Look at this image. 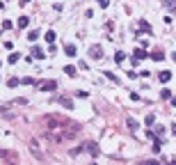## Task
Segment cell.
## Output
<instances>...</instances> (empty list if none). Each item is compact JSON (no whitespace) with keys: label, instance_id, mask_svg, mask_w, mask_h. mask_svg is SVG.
I'll list each match as a JSON object with an SVG mask.
<instances>
[{"label":"cell","instance_id":"277c9868","mask_svg":"<svg viewBox=\"0 0 176 165\" xmlns=\"http://www.w3.org/2000/svg\"><path fill=\"white\" fill-rule=\"evenodd\" d=\"M144 57H146V53L142 48H135V53H133V62L135 64H137V60H144Z\"/></svg>","mask_w":176,"mask_h":165},{"label":"cell","instance_id":"ba28073f","mask_svg":"<svg viewBox=\"0 0 176 165\" xmlns=\"http://www.w3.org/2000/svg\"><path fill=\"white\" fill-rule=\"evenodd\" d=\"M64 53H67L69 57H73V55H75V46H73V44H67V46H64Z\"/></svg>","mask_w":176,"mask_h":165},{"label":"cell","instance_id":"30bf717a","mask_svg":"<svg viewBox=\"0 0 176 165\" xmlns=\"http://www.w3.org/2000/svg\"><path fill=\"white\" fill-rule=\"evenodd\" d=\"M162 5H165V7H167L169 11H172V9L176 11V0H162Z\"/></svg>","mask_w":176,"mask_h":165},{"label":"cell","instance_id":"7c38bea8","mask_svg":"<svg viewBox=\"0 0 176 165\" xmlns=\"http://www.w3.org/2000/svg\"><path fill=\"white\" fill-rule=\"evenodd\" d=\"M32 55H34V57H39V60H41V57H46V55H44V51H41V48H37V46L32 48Z\"/></svg>","mask_w":176,"mask_h":165},{"label":"cell","instance_id":"8fae6325","mask_svg":"<svg viewBox=\"0 0 176 165\" xmlns=\"http://www.w3.org/2000/svg\"><path fill=\"white\" fill-rule=\"evenodd\" d=\"M162 57H165V55H162L160 51H153V53H151V60H156V62H160Z\"/></svg>","mask_w":176,"mask_h":165},{"label":"cell","instance_id":"9c48e42d","mask_svg":"<svg viewBox=\"0 0 176 165\" xmlns=\"http://www.w3.org/2000/svg\"><path fill=\"white\" fill-rule=\"evenodd\" d=\"M126 124H128V128H131V131H137V122H135L133 117H126Z\"/></svg>","mask_w":176,"mask_h":165},{"label":"cell","instance_id":"e0dca14e","mask_svg":"<svg viewBox=\"0 0 176 165\" xmlns=\"http://www.w3.org/2000/svg\"><path fill=\"white\" fill-rule=\"evenodd\" d=\"M28 39H30V41H37V39H39V32H34V30H32L30 34H28Z\"/></svg>","mask_w":176,"mask_h":165},{"label":"cell","instance_id":"d4e9b609","mask_svg":"<svg viewBox=\"0 0 176 165\" xmlns=\"http://www.w3.org/2000/svg\"><path fill=\"white\" fill-rule=\"evenodd\" d=\"M172 57H174V60H176V53H174V55H172Z\"/></svg>","mask_w":176,"mask_h":165},{"label":"cell","instance_id":"6da1fadb","mask_svg":"<svg viewBox=\"0 0 176 165\" xmlns=\"http://www.w3.org/2000/svg\"><path fill=\"white\" fill-rule=\"evenodd\" d=\"M89 57H92V60H101V57H103V48L98 44H94L89 48Z\"/></svg>","mask_w":176,"mask_h":165},{"label":"cell","instance_id":"8992f818","mask_svg":"<svg viewBox=\"0 0 176 165\" xmlns=\"http://www.w3.org/2000/svg\"><path fill=\"white\" fill-rule=\"evenodd\" d=\"M158 78H160V82H169V80H172V71H160Z\"/></svg>","mask_w":176,"mask_h":165},{"label":"cell","instance_id":"603a6c76","mask_svg":"<svg viewBox=\"0 0 176 165\" xmlns=\"http://www.w3.org/2000/svg\"><path fill=\"white\" fill-rule=\"evenodd\" d=\"M28 2H30V0H21V5H28Z\"/></svg>","mask_w":176,"mask_h":165},{"label":"cell","instance_id":"ffe728a7","mask_svg":"<svg viewBox=\"0 0 176 165\" xmlns=\"http://www.w3.org/2000/svg\"><path fill=\"white\" fill-rule=\"evenodd\" d=\"M153 122H156V117H153V115H146V124H149V126H151Z\"/></svg>","mask_w":176,"mask_h":165},{"label":"cell","instance_id":"44dd1931","mask_svg":"<svg viewBox=\"0 0 176 165\" xmlns=\"http://www.w3.org/2000/svg\"><path fill=\"white\" fill-rule=\"evenodd\" d=\"M19 85V78H9V87H16Z\"/></svg>","mask_w":176,"mask_h":165},{"label":"cell","instance_id":"d6986e66","mask_svg":"<svg viewBox=\"0 0 176 165\" xmlns=\"http://www.w3.org/2000/svg\"><path fill=\"white\" fill-rule=\"evenodd\" d=\"M9 62L14 64V62H19V53H14V55H9Z\"/></svg>","mask_w":176,"mask_h":165},{"label":"cell","instance_id":"5b68a950","mask_svg":"<svg viewBox=\"0 0 176 165\" xmlns=\"http://www.w3.org/2000/svg\"><path fill=\"white\" fill-rule=\"evenodd\" d=\"M137 28H140V30H142V32H146V34H151V25H149V23H146L144 19H142V21H137Z\"/></svg>","mask_w":176,"mask_h":165},{"label":"cell","instance_id":"2e32d148","mask_svg":"<svg viewBox=\"0 0 176 165\" xmlns=\"http://www.w3.org/2000/svg\"><path fill=\"white\" fill-rule=\"evenodd\" d=\"M160 96H162V99H172V92H169V90H167V87H165V90H162V92H160Z\"/></svg>","mask_w":176,"mask_h":165},{"label":"cell","instance_id":"9a60e30c","mask_svg":"<svg viewBox=\"0 0 176 165\" xmlns=\"http://www.w3.org/2000/svg\"><path fill=\"white\" fill-rule=\"evenodd\" d=\"M64 74L67 76H75V67H64Z\"/></svg>","mask_w":176,"mask_h":165},{"label":"cell","instance_id":"3957f363","mask_svg":"<svg viewBox=\"0 0 176 165\" xmlns=\"http://www.w3.org/2000/svg\"><path fill=\"white\" fill-rule=\"evenodd\" d=\"M85 147H87V151H89V154H92L94 158L98 156V145H96V142H87Z\"/></svg>","mask_w":176,"mask_h":165},{"label":"cell","instance_id":"ac0fdd59","mask_svg":"<svg viewBox=\"0 0 176 165\" xmlns=\"http://www.w3.org/2000/svg\"><path fill=\"white\" fill-rule=\"evenodd\" d=\"M114 62H124V53H121V51H117V55H114Z\"/></svg>","mask_w":176,"mask_h":165},{"label":"cell","instance_id":"7402d4cb","mask_svg":"<svg viewBox=\"0 0 176 165\" xmlns=\"http://www.w3.org/2000/svg\"><path fill=\"white\" fill-rule=\"evenodd\" d=\"M98 5H101V7L105 9V7H108V0H98Z\"/></svg>","mask_w":176,"mask_h":165},{"label":"cell","instance_id":"5bb4252c","mask_svg":"<svg viewBox=\"0 0 176 165\" xmlns=\"http://www.w3.org/2000/svg\"><path fill=\"white\" fill-rule=\"evenodd\" d=\"M46 41H48V44H53V41H55V32H53V30L46 32Z\"/></svg>","mask_w":176,"mask_h":165},{"label":"cell","instance_id":"52a82bcc","mask_svg":"<svg viewBox=\"0 0 176 165\" xmlns=\"http://www.w3.org/2000/svg\"><path fill=\"white\" fill-rule=\"evenodd\" d=\"M60 103H62V105H64V108H67V110H71V108H73L71 99H67V96H60Z\"/></svg>","mask_w":176,"mask_h":165},{"label":"cell","instance_id":"4fadbf2b","mask_svg":"<svg viewBox=\"0 0 176 165\" xmlns=\"http://www.w3.org/2000/svg\"><path fill=\"white\" fill-rule=\"evenodd\" d=\"M28 23H30V19H28V16H21L19 19V28H28Z\"/></svg>","mask_w":176,"mask_h":165},{"label":"cell","instance_id":"7a4b0ae2","mask_svg":"<svg viewBox=\"0 0 176 165\" xmlns=\"http://www.w3.org/2000/svg\"><path fill=\"white\" fill-rule=\"evenodd\" d=\"M55 87H57L55 80H46V82H41V92H50V90H55Z\"/></svg>","mask_w":176,"mask_h":165},{"label":"cell","instance_id":"cb8c5ba5","mask_svg":"<svg viewBox=\"0 0 176 165\" xmlns=\"http://www.w3.org/2000/svg\"><path fill=\"white\" fill-rule=\"evenodd\" d=\"M174 135H176V124H174Z\"/></svg>","mask_w":176,"mask_h":165}]
</instances>
